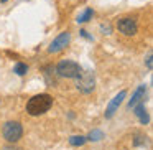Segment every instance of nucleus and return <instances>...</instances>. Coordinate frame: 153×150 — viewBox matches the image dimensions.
<instances>
[{"instance_id": "obj_1", "label": "nucleus", "mask_w": 153, "mask_h": 150, "mask_svg": "<svg viewBox=\"0 0 153 150\" xmlns=\"http://www.w3.org/2000/svg\"><path fill=\"white\" fill-rule=\"evenodd\" d=\"M51 106H53V97L50 94H36V96L28 99L27 112L30 116H41V114L48 112Z\"/></svg>"}, {"instance_id": "obj_2", "label": "nucleus", "mask_w": 153, "mask_h": 150, "mask_svg": "<svg viewBox=\"0 0 153 150\" xmlns=\"http://www.w3.org/2000/svg\"><path fill=\"white\" fill-rule=\"evenodd\" d=\"M81 71H82V68L73 60H63L56 66V73L61 78H69V79H76Z\"/></svg>"}, {"instance_id": "obj_3", "label": "nucleus", "mask_w": 153, "mask_h": 150, "mask_svg": "<svg viewBox=\"0 0 153 150\" xmlns=\"http://www.w3.org/2000/svg\"><path fill=\"white\" fill-rule=\"evenodd\" d=\"M76 87L82 94H91L96 87V76L92 71H81L76 78Z\"/></svg>"}, {"instance_id": "obj_4", "label": "nucleus", "mask_w": 153, "mask_h": 150, "mask_svg": "<svg viewBox=\"0 0 153 150\" xmlns=\"http://www.w3.org/2000/svg\"><path fill=\"white\" fill-rule=\"evenodd\" d=\"M2 134H4V139L10 143H15L22 139L23 135V127H22L20 122H7L2 129Z\"/></svg>"}, {"instance_id": "obj_5", "label": "nucleus", "mask_w": 153, "mask_h": 150, "mask_svg": "<svg viewBox=\"0 0 153 150\" xmlns=\"http://www.w3.org/2000/svg\"><path fill=\"white\" fill-rule=\"evenodd\" d=\"M117 30L122 35H125V37H133L137 33V30H138V23L132 17H123L117 20Z\"/></svg>"}, {"instance_id": "obj_6", "label": "nucleus", "mask_w": 153, "mask_h": 150, "mask_svg": "<svg viewBox=\"0 0 153 150\" xmlns=\"http://www.w3.org/2000/svg\"><path fill=\"white\" fill-rule=\"evenodd\" d=\"M69 41H71V33L69 31H63V33H59L53 41H51L50 48H48V53H51V54L59 53V51H63L64 48L69 45Z\"/></svg>"}, {"instance_id": "obj_7", "label": "nucleus", "mask_w": 153, "mask_h": 150, "mask_svg": "<svg viewBox=\"0 0 153 150\" xmlns=\"http://www.w3.org/2000/svg\"><path fill=\"white\" fill-rule=\"evenodd\" d=\"M125 96H127L125 91H120V93L117 94V96L114 97L112 101H110V104L107 106V109H105V117H107V119H110V117H112L114 114H115V110L119 109V106L122 104V101L125 99Z\"/></svg>"}, {"instance_id": "obj_8", "label": "nucleus", "mask_w": 153, "mask_h": 150, "mask_svg": "<svg viewBox=\"0 0 153 150\" xmlns=\"http://www.w3.org/2000/svg\"><path fill=\"white\" fill-rule=\"evenodd\" d=\"M133 109H135V116L138 117V120L142 124H148L150 122V116H148V112L145 110V104H143V101L138 102V104H135Z\"/></svg>"}, {"instance_id": "obj_9", "label": "nucleus", "mask_w": 153, "mask_h": 150, "mask_svg": "<svg viewBox=\"0 0 153 150\" xmlns=\"http://www.w3.org/2000/svg\"><path fill=\"white\" fill-rule=\"evenodd\" d=\"M145 94H146V86H138V87H137V91L133 93L132 99L128 101V107H133L135 104L142 102V101L145 99Z\"/></svg>"}, {"instance_id": "obj_10", "label": "nucleus", "mask_w": 153, "mask_h": 150, "mask_svg": "<svg viewBox=\"0 0 153 150\" xmlns=\"http://www.w3.org/2000/svg\"><path fill=\"white\" fill-rule=\"evenodd\" d=\"M92 17H94V10H92V8H86V10L77 17L76 22H77V23H86V22L92 20Z\"/></svg>"}, {"instance_id": "obj_11", "label": "nucleus", "mask_w": 153, "mask_h": 150, "mask_svg": "<svg viewBox=\"0 0 153 150\" xmlns=\"http://www.w3.org/2000/svg\"><path fill=\"white\" fill-rule=\"evenodd\" d=\"M86 137H82V135H73V137H69V143L73 147H81V145H84L86 143Z\"/></svg>"}, {"instance_id": "obj_12", "label": "nucleus", "mask_w": 153, "mask_h": 150, "mask_svg": "<svg viewBox=\"0 0 153 150\" xmlns=\"http://www.w3.org/2000/svg\"><path fill=\"white\" fill-rule=\"evenodd\" d=\"M13 73L18 74V76H25V74L28 73V66L25 63H17L13 68Z\"/></svg>"}, {"instance_id": "obj_13", "label": "nucleus", "mask_w": 153, "mask_h": 150, "mask_svg": "<svg viewBox=\"0 0 153 150\" xmlns=\"http://www.w3.org/2000/svg\"><path fill=\"white\" fill-rule=\"evenodd\" d=\"M87 140H92V142H99L100 139H104V132L102 130H92L89 134V137H86Z\"/></svg>"}, {"instance_id": "obj_14", "label": "nucleus", "mask_w": 153, "mask_h": 150, "mask_svg": "<svg viewBox=\"0 0 153 150\" xmlns=\"http://www.w3.org/2000/svg\"><path fill=\"white\" fill-rule=\"evenodd\" d=\"M145 142H146V137H143V135H137V137H135V140H133V145H135V147H138V145H145Z\"/></svg>"}, {"instance_id": "obj_15", "label": "nucleus", "mask_w": 153, "mask_h": 150, "mask_svg": "<svg viewBox=\"0 0 153 150\" xmlns=\"http://www.w3.org/2000/svg\"><path fill=\"white\" fill-rule=\"evenodd\" d=\"M79 33H81V37H84V38H87V40H91V41H92V37H91V35H89V33H87V31H86V30H81V31H79Z\"/></svg>"}, {"instance_id": "obj_16", "label": "nucleus", "mask_w": 153, "mask_h": 150, "mask_svg": "<svg viewBox=\"0 0 153 150\" xmlns=\"http://www.w3.org/2000/svg\"><path fill=\"white\" fill-rule=\"evenodd\" d=\"M100 30H102L105 35H110V27H109V25H102V27H100Z\"/></svg>"}, {"instance_id": "obj_17", "label": "nucleus", "mask_w": 153, "mask_h": 150, "mask_svg": "<svg viewBox=\"0 0 153 150\" xmlns=\"http://www.w3.org/2000/svg\"><path fill=\"white\" fill-rule=\"evenodd\" d=\"M146 68L152 69V54H148V58H146Z\"/></svg>"}, {"instance_id": "obj_18", "label": "nucleus", "mask_w": 153, "mask_h": 150, "mask_svg": "<svg viewBox=\"0 0 153 150\" xmlns=\"http://www.w3.org/2000/svg\"><path fill=\"white\" fill-rule=\"evenodd\" d=\"M5 150H18V149H15V147H13V149H12V147H7Z\"/></svg>"}, {"instance_id": "obj_19", "label": "nucleus", "mask_w": 153, "mask_h": 150, "mask_svg": "<svg viewBox=\"0 0 153 150\" xmlns=\"http://www.w3.org/2000/svg\"><path fill=\"white\" fill-rule=\"evenodd\" d=\"M0 2H7V0H0Z\"/></svg>"}]
</instances>
